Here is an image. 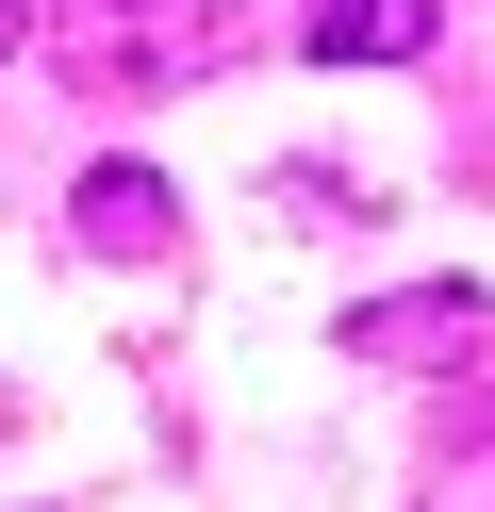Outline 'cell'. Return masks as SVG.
<instances>
[{
  "label": "cell",
  "mask_w": 495,
  "mask_h": 512,
  "mask_svg": "<svg viewBox=\"0 0 495 512\" xmlns=\"http://www.w3.org/2000/svg\"><path fill=\"white\" fill-rule=\"evenodd\" d=\"M33 34L66 50V83H116V100H149V83L231 67V0H66V17H33Z\"/></svg>",
  "instance_id": "cell-1"
},
{
  "label": "cell",
  "mask_w": 495,
  "mask_h": 512,
  "mask_svg": "<svg viewBox=\"0 0 495 512\" xmlns=\"http://www.w3.org/2000/svg\"><path fill=\"white\" fill-rule=\"evenodd\" d=\"M347 347H363V364H462V347H479V281H413V298H363V314H347Z\"/></svg>",
  "instance_id": "cell-2"
},
{
  "label": "cell",
  "mask_w": 495,
  "mask_h": 512,
  "mask_svg": "<svg viewBox=\"0 0 495 512\" xmlns=\"http://www.w3.org/2000/svg\"><path fill=\"white\" fill-rule=\"evenodd\" d=\"M66 232H83L99 265H149V248L182 232V199H165L149 166H83V199H66Z\"/></svg>",
  "instance_id": "cell-3"
},
{
  "label": "cell",
  "mask_w": 495,
  "mask_h": 512,
  "mask_svg": "<svg viewBox=\"0 0 495 512\" xmlns=\"http://www.w3.org/2000/svg\"><path fill=\"white\" fill-rule=\"evenodd\" d=\"M297 34H314L330 67H413V50H429V0H297Z\"/></svg>",
  "instance_id": "cell-4"
},
{
  "label": "cell",
  "mask_w": 495,
  "mask_h": 512,
  "mask_svg": "<svg viewBox=\"0 0 495 512\" xmlns=\"http://www.w3.org/2000/svg\"><path fill=\"white\" fill-rule=\"evenodd\" d=\"M17 50H33V0H0V67H17Z\"/></svg>",
  "instance_id": "cell-5"
}]
</instances>
